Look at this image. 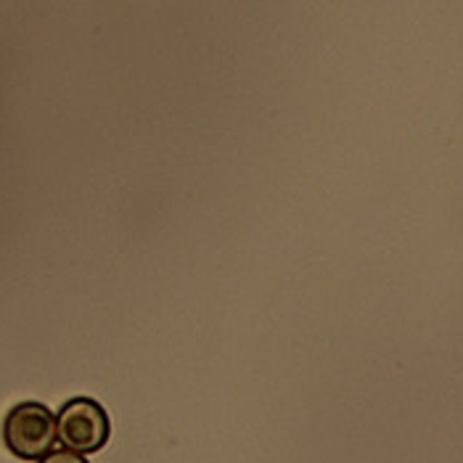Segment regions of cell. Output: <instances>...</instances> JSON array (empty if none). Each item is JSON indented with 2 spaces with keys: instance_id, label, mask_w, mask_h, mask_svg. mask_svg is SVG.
Here are the masks:
<instances>
[{
  "instance_id": "6da1fadb",
  "label": "cell",
  "mask_w": 463,
  "mask_h": 463,
  "mask_svg": "<svg viewBox=\"0 0 463 463\" xmlns=\"http://www.w3.org/2000/svg\"><path fill=\"white\" fill-rule=\"evenodd\" d=\"M3 442L16 458L40 461L56 445V416L37 400H22L3 419Z\"/></svg>"
},
{
  "instance_id": "7a4b0ae2",
  "label": "cell",
  "mask_w": 463,
  "mask_h": 463,
  "mask_svg": "<svg viewBox=\"0 0 463 463\" xmlns=\"http://www.w3.org/2000/svg\"><path fill=\"white\" fill-rule=\"evenodd\" d=\"M111 421L107 408L93 397H71L56 416V437L77 456L99 453L109 442Z\"/></svg>"
},
{
  "instance_id": "3957f363",
  "label": "cell",
  "mask_w": 463,
  "mask_h": 463,
  "mask_svg": "<svg viewBox=\"0 0 463 463\" xmlns=\"http://www.w3.org/2000/svg\"><path fill=\"white\" fill-rule=\"evenodd\" d=\"M37 463H88L82 456L71 453V450H56V453H48L45 458H40Z\"/></svg>"
}]
</instances>
